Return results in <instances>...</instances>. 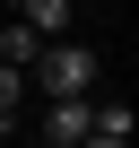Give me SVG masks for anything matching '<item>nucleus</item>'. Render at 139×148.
Instances as JSON below:
<instances>
[{
	"label": "nucleus",
	"instance_id": "3",
	"mask_svg": "<svg viewBox=\"0 0 139 148\" xmlns=\"http://www.w3.org/2000/svg\"><path fill=\"white\" fill-rule=\"evenodd\" d=\"M35 52H44V44H35V35L18 26V18L0 26V70H18V79H26V70H35Z\"/></svg>",
	"mask_w": 139,
	"mask_h": 148
},
{
	"label": "nucleus",
	"instance_id": "2",
	"mask_svg": "<svg viewBox=\"0 0 139 148\" xmlns=\"http://www.w3.org/2000/svg\"><path fill=\"white\" fill-rule=\"evenodd\" d=\"M44 139H52V148H87V139H96V96H87V105H52V113H44Z\"/></svg>",
	"mask_w": 139,
	"mask_h": 148
},
{
	"label": "nucleus",
	"instance_id": "1",
	"mask_svg": "<svg viewBox=\"0 0 139 148\" xmlns=\"http://www.w3.org/2000/svg\"><path fill=\"white\" fill-rule=\"evenodd\" d=\"M26 79H35L52 105H87V87H96V52H87V44H44Z\"/></svg>",
	"mask_w": 139,
	"mask_h": 148
}]
</instances>
